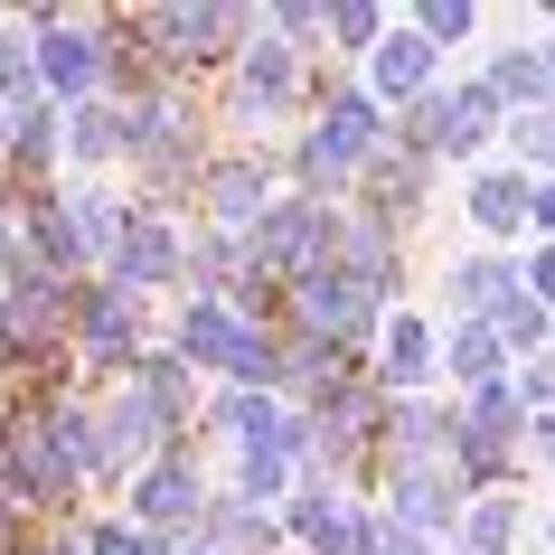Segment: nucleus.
Instances as JSON below:
<instances>
[{
	"label": "nucleus",
	"instance_id": "obj_12",
	"mask_svg": "<svg viewBox=\"0 0 555 555\" xmlns=\"http://www.w3.org/2000/svg\"><path fill=\"white\" fill-rule=\"evenodd\" d=\"M518 293H527V273L499 255V245H480V255H462L452 273H442V301H452L462 321H499V311H508Z\"/></svg>",
	"mask_w": 555,
	"mask_h": 555
},
{
	"label": "nucleus",
	"instance_id": "obj_10",
	"mask_svg": "<svg viewBox=\"0 0 555 555\" xmlns=\"http://www.w3.org/2000/svg\"><path fill=\"white\" fill-rule=\"evenodd\" d=\"M367 367H377V386H386V396H424V386L442 377V330L424 321V311H396Z\"/></svg>",
	"mask_w": 555,
	"mask_h": 555
},
{
	"label": "nucleus",
	"instance_id": "obj_15",
	"mask_svg": "<svg viewBox=\"0 0 555 555\" xmlns=\"http://www.w3.org/2000/svg\"><path fill=\"white\" fill-rule=\"evenodd\" d=\"M66 160H76V170H114V160H132V114H122L114 94L66 114Z\"/></svg>",
	"mask_w": 555,
	"mask_h": 555
},
{
	"label": "nucleus",
	"instance_id": "obj_8",
	"mask_svg": "<svg viewBox=\"0 0 555 555\" xmlns=\"http://www.w3.org/2000/svg\"><path fill=\"white\" fill-rule=\"evenodd\" d=\"M104 283H122V293H160V283H189V235H179V217H151V207H132V227H122V255Z\"/></svg>",
	"mask_w": 555,
	"mask_h": 555
},
{
	"label": "nucleus",
	"instance_id": "obj_4",
	"mask_svg": "<svg viewBox=\"0 0 555 555\" xmlns=\"http://www.w3.org/2000/svg\"><path fill=\"white\" fill-rule=\"evenodd\" d=\"M142 339H151V293H122V283H86L76 301V349H86L94 377H132L142 367Z\"/></svg>",
	"mask_w": 555,
	"mask_h": 555
},
{
	"label": "nucleus",
	"instance_id": "obj_30",
	"mask_svg": "<svg viewBox=\"0 0 555 555\" xmlns=\"http://www.w3.org/2000/svg\"><path fill=\"white\" fill-rule=\"evenodd\" d=\"M537 527H546V555H555V508H546V518H537Z\"/></svg>",
	"mask_w": 555,
	"mask_h": 555
},
{
	"label": "nucleus",
	"instance_id": "obj_24",
	"mask_svg": "<svg viewBox=\"0 0 555 555\" xmlns=\"http://www.w3.org/2000/svg\"><path fill=\"white\" fill-rule=\"evenodd\" d=\"M414 29L434 38V48H462V38H470V29H480V20H470L462 0H424V10H414Z\"/></svg>",
	"mask_w": 555,
	"mask_h": 555
},
{
	"label": "nucleus",
	"instance_id": "obj_18",
	"mask_svg": "<svg viewBox=\"0 0 555 555\" xmlns=\"http://www.w3.org/2000/svg\"><path fill=\"white\" fill-rule=\"evenodd\" d=\"M442 377H462V396L508 377V339H499V321H462V330H452V339H442Z\"/></svg>",
	"mask_w": 555,
	"mask_h": 555
},
{
	"label": "nucleus",
	"instance_id": "obj_14",
	"mask_svg": "<svg viewBox=\"0 0 555 555\" xmlns=\"http://www.w3.org/2000/svg\"><path fill=\"white\" fill-rule=\"evenodd\" d=\"M293 424V396H263V386H227V396H207V424L198 434H217V442H245L255 452L263 434H283Z\"/></svg>",
	"mask_w": 555,
	"mask_h": 555
},
{
	"label": "nucleus",
	"instance_id": "obj_32",
	"mask_svg": "<svg viewBox=\"0 0 555 555\" xmlns=\"http://www.w3.org/2000/svg\"><path fill=\"white\" fill-rule=\"evenodd\" d=\"M452 555H462V546H452Z\"/></svg>",
	"mask_w": 555,
	"mask_h": 555
},
{
	"label": "nucleus",
	"instance_id": "obj_2",
	"mask_svg": "<svg viewBox=\"0 0 555 555\" xmlns=\"http://www.w3.org/2000/svg\"><path fill=\"white\" fill-rule=\"evenodd\" d=\"M311 76H321V66L301 57L293 38H273V29H263L255 48L235 57V86H227V122H235V132H263L273 114H311Z\"/></svg>",
	"mask_w": 555,
	"mask_h": 555
},
{
	"label": "nucleus",
	"instance_id": "obj_31",
	"mask_svg": "<svg viewBox=\"0 0 555 555\" xmlns=\"http://www.w3.org/2000/svg\"><path fill=\"white\" fill-rule=\"evenodd\" d=\"M546 76H555V48H546Z\"/></svg>",
	"mask_w": 555,
	"mask_h": 555
},
{
	"label": "nucleus",
	"instance_id": "obj_16",
	"mask_svg": "<svg viewBox=\"0 0 555 555\" xmlns=\"http://www.w3.org/2000/svg\"><path fill=\"white\" fill-rule=\"evenodd\" d=\"M66 160V114L57 104H38L29 122H20V142H10V160H0V179H20L29 198H48V170Z\"/></svg>",
	"mask_w": 555,
	"mask_h": 555
},
{
	"label": "nucleus",
	"instance_id": "obj_26",
	"mask_svg": "<svg viewBox=\"0 0 555 555\" xmlns=\"http://www.w3.org/2000/svg\"><path fill=\"white\" fill-rule=\"evenodd\" d=\"M518 386H527V405H537V414H555V349H546V358H537V367H527V377H518Z\"/></svg>",
	"mask_w": 555,
	"mask_h": 555
},
{
	"label": "nucleus",
	"instance_id": "obj_5",
	"mask_svg": "<svg viewBox=\"0 0 555 555\" xmlns=\"http://www.w3.org/2000/svg\"><path fill=\"white\" fill-rule=\"evenodd\" d=\"M207 508H217V499H207V470H198V434H189L170 462H151L142 480L122 490V518H142L151 537H198Z\"/></svg>",
	"mask_w": 555,
	"mask_h": 555
},
{
	"label": "nucleus",
	"instance_id": "obj_25",
	"mask_svg": "<svg viewBox=\"0 0 555 555\" xmlns=\"http://www.w3.org/2000/svg\"><path fill=\"white\" fill-rule=\"evenodd\" d=\"M273 38H293L301 57H311V38H330V10H311V0H273Z\"/></svg>",
	"mask_w": 555,
	"mask_h": 555
},
{
	"label": "nucleus",
	"instance_id": "obj_21",
	"mask_svg": "<svg viewBox=\"0 0 555 555\" xmlns=\"http://www.w3.org/2000/svg\"><path fill=\"white\" fill-rule=\"evenodd\" d=\"M386 38H396V29H386V10H367V0H339V10H330V48H339V57L367 66Z\"/></svg>",
	"mask_w": 555,
	"mask_h": 555
},
{
	"label": "nucleus",
	"instance_id": "obj_20",
	"mask_svg": "<svg viewBox=\"0 0 555 555\" xmlns=\"http://www.w3.org/2000/svg\"><path fill=\"white\" fill-rule=\"evenodd\" d=\"M499 339H508V358H527V367H537V358L555 349V311H546L537 293H518L508 311H499Z\"/></svg>",
	"mask_w": 555,
	"mask_h": 555
},
{
	"label": "nucleus",
	"instance_id": "obj_9",
	"mask_svg": "<svg viewBox=\"0 0 555 555\" xmlns=\"http://www.w3.org/2000/svg\"><path fill=\"white\" fill-rule=\"evenodd\" d=\"M442 86H452V76H442V48L414 29V20L386 38L377 57H367V94H377V104H405V114H414V104H424V94H442Z\"/></svg>",
	"mask_w": 555,
	"mask_h": 555
},
{
	"label": "nucleus",
	"instance_id": "obj_23",
	"mask_svg": "<svg viewBox=\"0 0 555 555\" xmlns=\"http://www.w3.org/2000/svg\"><path fill=\"white\" fill-rule=\"evenodd\" d=\"M86 555H160V537H151L142 518H94L86 527Z\"/></svg>",
	"mask_w": 555,
	"mask_h": 555
},
{
	"label": "nucleus",
	"instance_id": "obj_27",
	"mask_svg": "<svg viewBox=\"0 0 555 555\" xmlns=\"http://www.w3.org/2000/svg\"><path fill=\"white\" fill-rule=\"evenodd\" d=\"M527 462L555 470V414H537V424H527Z\"/></svg>",
	"mask_w": 555,
	"mask_h": 555
},
{
	"label": "nucleus",
	"instance_id": "obj_7",
	"mask_svg": "<svg viewBox=\"0 0 555 555\" xmlns=\"http://www.w3.org/2000/svg\"><path fill=\"white\" fill-rule=\"evenodd\" d=\"M377 508H386L396 527H414V537H442V527L470 518V490H462L442 462H396V470L377 480Z\"/></svg>",
	"mask_w": 555,
	"mask_h": 555
},
{
	"label": "nucleus",
	"instance_id": "obj_3",
	"mask_svg": "<svg viewBox=\"0 0 555 555\" xmlns=\"http://www.w3.org/2000/svg\"><path fill=\"white\" fill-rule=\"evenodd\" d=\"M38 76H48V104L76 114V104H104L114 94V48H104V20H57V10H38Z\"/></svg>",
	"mask_w": 555,
	"mask_h": 555
},
{
	"label": "nucleus",
	"instance_id": "obj_1",
	"mask_svg": "<svg viewBox=\"0 0 555 555\" xmlns=\"http://www.w3.org/2000/svg\"><path fill=\"white\" fill-rule=\"evenodd\" d=\"M499 122H508V104L490 94V76H452L442 94H424L414 114H396V142L424 151V160H480V151H499Z\"/></svg>",
	"mask_w": 555,
	"mask_h": 555
},
{
	"label": "nucleus",
	"instance_id": "obj_6",
	"mask_svg": "<svg viewBox=\"0 0 555 555\" xmlns=\"http://www.w3.org/2000/svg\"><path fill=\"white\" fill-rule=\"evenodd\" d=\"M273 170H283V151H217L207 179H198V227L255 235L273 217Z\"/></svg>",
	"mask_w": 555,
	"mask_h": 555
},
{
	"label": "nucleus",
	"instance_id": "obj_29",
	"mask_svg": "<svg viewBox=\"0 0 555 555\" xmlns=\"http://www.w3.org/2000/svg\"><path fill=\"white\" fill-rule=\"evenodd\" d=\"M537 235L555 245V179H537Z\"/></svg>",
	"mask_w": 555,
	"mask_h": 555
},
{
	"label": "nucleus",
	"instance_id": "obj_13",
	"mask_svg": "<svg viewBox=\"0 0 555 555\" xmlns=\"http://www.w3.org/2000/svg\"><path fill=\"white\" fill-rule=\"evenodd\" d=\"M470 227L508 245V235H537V179L527 170H480L470 179Z\"/></svg>",
	"mask_w": 555,
	"mask_h": 555
},
{
	"label": "nucleus",
	"instance_id": "obj_28",
	"mask_svg": "<svg viewBox=\"0 0 555 555\" xmlns=\"http://www.w3.org/2000/svg\"><path fill=\"white\" fill-rule=\"evenodd\" d=\"M527 293L555 311V245H537V263H527Z\"/></svg>",
	"mask_w": 555,
	"mask_h": 555
},
{
	"label": "nucleus",
	"instance_id": "obj_22",
	"mask_svg": "<svg viewBox=\"0 0 555 555\" xmlns=\"http://www.w3.org/2000/svg\"><path fill=\"white\" fill-rule=\"evenodd\" d=\"M508 151H518V170L555 179V104H546V114H518V122H508Z\"/></svg>",
	"mask_w": 555,
	"mask_h": 555
},
{
	"label": "nucleus",
	"instance_id": "obj_11",
	"mask_svg": "<svg viewBox=\"0 0 555 555\" xmlns=\"http://www.w3.org/2000/svg\"><path fill=\"white\" fill-rule=\"evenodd\" d=\"M424 189H434V160H424V151H405V142H386V151H377V170L358 179L367 217H377V227H396V235L424 217Z\"/></svg>",
	"mask_w": 555,
	"mask_h": 555
},
{
	"label": "nucleus",
	"instance_id": "obj_17",
	"mask_svg": "<svg viewBox=\"0 0 555 555\" xmlns=\"http://www.w3.org/2000/svg\"><path fill=\"white\" fill-rule=\"evenodd\" d=\"M490 94L508 104V122H518V114H546V104H555L546 48H499V57H490Z\"/></svg>",
	"mask_w": 555,
	"mask_h": 555
},
{
	"label": "nucleus",
	"instance_id": "obj_19",
	"mask_svg": "<svg viewBox=\"0 0 555 555\" xmlns=\"http://www.w3.org/2000/svg\"><path fill=\"white\" fill-rule=\"evenodd\" d=\"M508 546H518V490L470 499V518H462V555H508Z\"/></svg>",
	"mask_w": 555,
	"mask_h": 555
}]
</instances>
